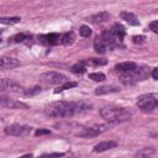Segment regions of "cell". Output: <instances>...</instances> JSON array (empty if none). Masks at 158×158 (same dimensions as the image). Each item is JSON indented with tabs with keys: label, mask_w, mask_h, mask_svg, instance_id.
<instances>
[{
	"label": "cell",
	"mask_w": 158,
	"mask_h": 158,
	"mask_svg": "<svg viewBox=\"0 0 158 158\" xmlns=\"http://www.w3.org/2000/svg\"><path fill=\"white\" fill-rule=\"evenodd\" d=\"M41 91H42V88L38 86V85H36V86H32V88H30V89H26V90H25V95H26V96H33V95L40 94Z\"/></svg>",
	"instance_id": "484cf974"
},
{
	"label": "cell",
	"mask_w": 158,
	"mask_h": 158,
	"mask_svg": "<svg viewBox=\"0 0 158 158\" xmlns=\"http://www.w3.org/2000/svg\"><path fill=\"white\" fill-rule=\"evenodd\" d=\"M0 104L2 107L5 109H11V110H17V109H28V105L19 101V100H14V99H9L6 96H1L0 98Z\"/></svg>",
	"instance_id": "ba28073f"
},
{
	"label": "cell",
	"mask_w": 158,
	"mask_h": 158,
	"mask_svg": "<svg viewBox=\"0 0 158 158\" xmlns=\"http://www.w3.org/2000/svg\"><path fill=\"white\" fill-rule=\"evenodd\" d=\"M149 30L154 33H158V20L157 21H152L149 23Z\"/></svg>",
	"instance_id": "d6a6232c"
},
{
	"label": "cell",
	"mask_w": 158,
	"mask_h": 158,
	"mask_svg": "<svg viewBox=\"0 0 158 158\" xmlns=\"http://www.w3.org/2000/svg\"><path fill=\"white\" fill-rule=\"evenodd\" d=\"M78 84L75 83V81H65V83H63V84H60L56 90H54V93L56 94H58V93H60V91H64V90H67V89H70V88H74V86H77Z\"/></svg>",
	"instance_id": "603a6c76"
},
{
	"label": "cell",
	"mask_w": 158,
	"mask_h": 158,
	"mask_svg": "<svg viewBox=\"0 0 158 158\" xmlns=\"http://www.w3.org/2000/svg\"><path fill=\"white\" fill-rule=\"evenodd\" d=\"M49 133H51V131L49 130H46V128H40V130H37L35 132L36 136H43V135H49Z\"/></svg>",
	"instance_id": "836d02e7"
},
{
	"label": "cell",
	"mask_w": 158,
	"mask_h": 158,
	"mask_svg": "<svg viewBox=\"0 0 158 158\" xmlns=\"http://www.w3.org/2000/svg\"><path fill=\"white\" fill-rule=\"evenodd\" d=\"M44 112L51 117H70L75 114L73 102L70 101H54L44 107Z\"/></svg>",
	"instance_id": "7a4b0ae2"
},
{
	"label": "cell",
	"mask_w": 158,
	"mask_h": 158,
	"mask_svg": "<svg viewBox=\"0 0 158 158\" xmlns=\"http://www.w3.org/2000/svg\"><path fill=\"white\" fill-rule=\"evenodd\" d=\"M107 128H109V125H94L91 127H85L80 137H95L107 131Z\"/></svg>",
	"instance_id": "9c48e42d"
},
{
	"label": "cell",
	"mask_w": 158,
	"mask_h": 158,
	"mask_svg": "<svg viewBox=\"0 0 158 158\" xmlns=\"http://www.w3.org/2000/svg\"><path fill=\"white\" fill-rule=\"evenodd\" d=\"M20 21H21L20 17H1V19H0V22H1V23H10V25L17 23V22H20Z\"/></svg>",
	"instance_id": "83f0119b"
},
{
	"label": "cell",
	"mask_w": 158,
	"mask_h": 158,
	"mask_svg": "<svg viewBox=\"0 0 158 158\" xmlns=\"http://www.w3.org/2000/svg\"><path fill=\"white\" fill-rule=\"evenodd\" d=\"M31 132V127L30 126H26V125H19V123H14V125H10L5 128V133L6 135H10V136H16V137H20V136H26Z\"/></svg>",
	"instance_id": "8992f818"
},
{
	"label": "cell",
	"mask_w": 158,
	"mask_h": 158,
	"mask_svg": "<svg viewBox=\"0 0 158 158\" xmlns=\"http://www.w3.org/2000/svg\"><path fill=\"white\" fill-rule=\"evenodd\" d=\"M110 17H111V15H110L109 12L101 11V12H98V14L93 15V16L90 17V21H91L93 23H95V25H101V23L107 22V21L110 20Z\"/></svg>",
	"instance_id": "9a60e30c"
},
{
	"label": "cell",
	"mask_w": 158,
	"mask_h": 158,
	"mask_svg": "<svg viewBox=\"0 0 158 158\" xmlns=\"http://www.w3.org/2000/svg\"><path fill=\"white\" fill-rule=\"evenodd\" d=\"M73 106H74V111L77 112H84V111H89L93 107V104L86 101V100H78V101H72Z\"/></svg>",
	"instance_id": "2e32d148"
},
{
	"label": "cell",
	"mask_w": 158,
	"mask_h": 158,
	"mask_svg": "<svg viewBox=\"0 0 158 158\" xmlns=\"http://www.w3.org/2000/svg\"><path fill=\"white\" fill-rule=\"evenodd\" d=\"M89 79H91L94 81H102V80H105V74H102V73H90Z\"/></svg>",
	"instance_id": "f546056e"
},
{
	"label": "cell",
	"mask_w": 158,
	"mask_h": 158,
	"mask_svg": "<svg viewBox=\"0 0 158 158\" xmlns=\"http://www.w3.org/2000/svg\"><path fill=\"white\" fill-rule=\"evenodd\" d=\"M79 33H80L81 37H89V36H91V28H90L89 26L83 25V26L79 28Z\"/></svg>",
	"instance_id": "f1b7e54d"
},
{
	"label": "cell",
	"mask_w": 158,
	"mask_h": 158,
	"mask_svg": "<svg viewBox=\"0 0 158 158\" xmlns=\"http://www.w3.org/2000/svg\"><path fill=\"white\" fill-rule=\"evenodd\" d=\"M154 153H156L154 147H144V148L139 149L133 158H152Z\"/></svg>",
	"instance_id": "ac0fdd59"
},
{
	"label": "cell",
	"mask_w": 158,
	"mask_h": 158,
	"mask_svg": "<svg viewBox=\"0 0 158 158\" xmlns=\"http://www.w3.org/2000/svg\"><path fill=\"white\" fill-rule=\"evenodd\" d=\"M116 91H118V88L115 85H102L95 90V94L96 95H105V94H111V93H116Z\"/></svg>",
	"instance_id": "d6986e66"
},
{
	"label": "cell",
	"mask_w": 158,
	"mask_h": 158,
	"mask_svg": "<svg viewBox=\"0 0 158 158\" xmlns=\"http://www.w3.org/2000/svg\"><path fill=\"white\" fill-rule=\"evenodd\" d=\"M94 49L96 53H105L106 52V44L102 43L99 38H96V41L94 42Z\"/></svg>",
	"instance_id": "cb8c5ba5"
},
{
	"label": "cell",
	"mask_w": 158,
	"mask_h": 158,
	"mask_svg": "<svg viewBox=\"0 0 158 158\" xmlns=\"http://www.w3.org/2000/svg\"><path fill=\"white\" fill-rule=\"evenodd\" d=\"M74 41H75V35H74L73 31L62 35V43H63L64 46H70V44L74 43Z\"/></svg>",
	"instance_id": "7402d4cb"
},
{
	"label": "cell",
	"mask_w": 158,
	"mask_h": 158,
	"mask_svg": "<svg viewBox=\"0 0 158 158\" xmlns=\"http://www.w3.org/2000/svg\"><path fill=\"white\" fill-rule=\"evenodd\" d=\"M120 16H121V19H122V20H125L128 25H132V26H138V25H139V21L137 20V17H136L132 12L122 11V12L120 14Z\"/></svg>",
	"instance_id": "e0dca14e"
},
{
	"label": "cell",
	"mask_w": 158,
	"mask_h": 158,
	"mask_svg": "<svg viewBox=\"0 0 158 158\" xmlns=\"http://www.w3.org/2000/svg\"><path fill=\"white\" fill-rule=\"evenodd\" d=\"M63 156H64L63 152H54V153L42 154V156H40V158H60V157H63Z\"/></svg>",
	"instance_id": "4dcf8cb0"
},
{
	"label": "cell",
	"mask_w": 158,
	"mask_h": 158,
	"mask_svg": "<svg viewBox=\"0 0 158 158\" xmlns=\"http://www.w3.org/2000/svg\"><path fill=\"white\" fill-rule=\"evenodd\" d=\"M38 40H40V42L43 43V44L56 46V44H58V43H62V35H58V33H49V35L40 36Z\"/></svg>",
	"instance_id": "30bf717a"
},
{
	"label": "cell",
	"mask_w": 158,
	"mask_h": 158,
	"mask_svg": "<svg viewBox=\"0 0 158 158\" xmlns=\"http://www.w3.org/2000/svg\"><path fill=\"white\" fill-rule=\"evenodd\" d=\"M132 41H133V43H138V44H142V43H144V36H133L132 37Z\"/></svg>",
	"instance_id": "1f68e13d"
},
{
	"label": "cell",
	"mask_w": 158,
	"mask_h": 158,
	"mask_svg": "<svg viewBox=\"0 0 158 158\" xmlns=\"http://www.w3.org/2000/svg\"><path fill=\"white\" fill-rule=\"evenodd\" d=\"M111 30L114 31V33H115V36L117 37V40H118V41H122V38H123L125 35H126V30H125V27H123L121 23H115V25L112 26Z\"/></svg>",
	"instance_id": "ffe728a7"
},
{
	"label": "cell",
	"mask_w": 158,
	"mask_h": 158,
	"mask_svg": "<svg viewBox=\"0 0 158 158\" xmlns=\"http://www.w3.org/2000/svg\"><path fill=\"white\" fill-rule=\"evenodd\" d=\"M0 85H1V90H7V91H11V93H17V94H20V93L25 94V90H26L17 81H15L12 79H7V78L1 79Z\"/></svg>",
	"instance_id": "52a82bcc"
},
{
	"label": "cell",
	"mask_w": 158,
	"mask_h": 158,
	"mask_svg": "<svg viewBox=\"0 0 158 158\" xmlns=\"http://www.w3.org/2000/svg\"><path fill=\"white\" fill-rule=\"evenodd\" d=\"M85 69L86 68H85V65H84V63L81 60L72 67V72L75 73V74H83V73H85Z\"/></svg>",
	"instance_id": "d4e9b609"
},
{
	"label": "cell",
	"mask_w": 158,
	"mask_h": 158,
	"mask_svg": "<svg viewBox=\"0 0 158 158\" xmlns=\"http://www.w3.org/2000/svg\"><path fill=\"white\" fill-rule=\"evenodd\" d=\"M40 79L43 83H47V84H59V85L63 84V83H65V81H68V78L63 73L54 72V70L42 73L40 75Z\"/></svg>",
	"instance_id": "5b68a950"
},
{
	"label": "cell",
	"mask_w": 158,
	"mask_h": 158,
	"mask_svg": "<svg viewBox=\"0 0 158 158\" xmlns=\"http://www.w3.org/2000/svg\"><path fill=\"white\" fill-rule=\"evenodd\" d=\"M20 65V60L12 57H2L0 60V67L2 69H12Z\"/></svg>",
	"instance_id": "4fadbf2b"
},
{
	"label": "cell",
	"mask_w": 158,
	"mask_h": 158,
	"mask_svg": "<svg viewBox=\"0 0 158 158\" xmlns=\"http://www.w3.org/2000/svg\"><path fill=\"white\" fill-rule=\"evenodd\" d=\"M20 158H32V154H25V156H22Z\"/></svg>",
	"instance_id": "d590c367"
},
{
	"label": "cell",
	"mask_w": 158,
	"mask_h": 158,
	"mask_svg": "<svg viewBox=\"0 0 158 158\" xmlns=\"http://www.w3.org/2000/svg\"><path fill=\"white\" fill-rule=\"evenodd\" d=\"M99 40L102 43H105L106 46H115L117 43V41H118L112 30H105V31H102V33H101V36H100Z\"/></svg>",
	"instance_id": "8fae6325"
},
{
	"label": "cell",
	"mask_w": 158,
	"mask_h": 158,
	"mask_svg": "<svg viewBox=\"0 0 158 158\" xmlns=\"http://www.w3.org/2000/svg\"><path fill=\"white\" fill-rule=\"evenodd\" d=\"M100 116L105 121H107L109 123L116 125V123H121V122L128 121L132 117V114L126 107L109 105V106H104L100 110Z\"/></svg>",
	"instance_id": "6da1fadb"
},
{
	"label": "cell",
	"mask_w": 158,
	"mask_h": 158,
	"mask_svg": "<svg viewBox=\"0 0 158 158\" xmlns=\"http://www.w3.org/2000/svg\"><path fill=\"white\" fill-rule=\"evenodd\" d=\"M117 144H118V142L115 141V139L102 141V142L98 143V144L94 147V152H96V153H101V152H105V151H109V149L115 148Z\"/></svg>",
	"instance_id": "7c38bea8"
},
{
	"label": "cell",
	"mask_w": 158,
	"mask_h": 158,
	"mask_svg": "<svg viewBox=\"0 0 158 158\" xmlns=\"http://www.w3.org/2000/svg\"><path fill=\"white\" fill-rule=\"evenodd\" d=\"M137 68V64L133 63V62H122V63H118L115 65V70L118 72V73H130L132 70H135Z\"/></svg>",
	"instance_id": "5bb4252c"
},
{
	"label": "cell",
	"mask_w": 158,
	"mask_h": 158,
	"mask_svg": "<svg viewBox=\"0 0 158 158\" xmlns=\"http://www.w3.org/2000/svg\"><path fill=\"white\" fill-rule=\"evenodd\" d=\"M151 75H152V78H153V79H156V80H158V68H154V69L152 70V73H151Z\"/></svg>",
	"instance_id": "e575fe53"
},
{
	"label": "cell",
	"mask_w": 158,
	"mask_h": 158,
	"mask_svg": "<svg viewBox=\"0 0 158 158\" xmlns=\"http://www.w3.org/2000/svg\"><path fill=\"white\" fill-rule=\"evenodd\" d=\"M11 40H12L14 42L19 43V42H23L25 40H31V37H30L28 35H25V33H17V35H15Z\"/></svg>",
	"instance_id": "4316f807"
},
{
	"label": "cell",
	"mask_w": 158,
	"mask_h": 158,
	"mask_svg": "<svg viewBox=\"0 0 158 158\" xmlns=\"http://www.w3.org/2000/svg\"><path fill=\"white\" fill-rule=\"evenodd\" d=\"M137 106L143 112H152L158 107V99L152 94L141 95L137 99Z\"/></svg>",
	"instance_id": "3957f363"
},
{
	"label": "cell",
	"mask_w": 158,
	"mask_h": 158,
	"mask_svg": "<svg viewBox=\"0 0 158 158\" xmlns=\"http://www.w3.org/2000/svg\"><path fill=\"white\" fill-rule=\"evenodd\" d=\"M81 62L84 63V65H93V67L106 64V59H104V58H89V59H84Z\"/></svg>",
	"instance_id": "44dd1931"
},
{
	"label": "cell",
	"mask_w": 158,
	"mask_h": 158,
	"mask_svg": "<svg viewBox=\"0 0 158 158\" xmlns=\"http://www.w3.org/2000/svg\"><path fill=\"white\" fill-rule=\"evenodd\" d=\"M147 77V73L144 70V68H136L135 70L130 72V73H125V74H121V81L125 84V85H128V84H133L136 83L137 80H142Z\"/></svg>",
	"instance_id": "277c9868"
}]
</instances>
